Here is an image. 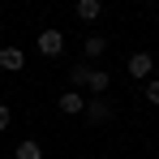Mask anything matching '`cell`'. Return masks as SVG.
<instances>
[{"label": "cell", "mask_w": 159, "mask_h": 159, "mask_svg": "<svg viewBox=\"0 0 159 159\" xmlns=\"http://www.w3.org/2000/svg\"><path fill=\"white\" fill-rule=\"evenodd\" d=\"M90 125H107L112 120V103H107L103 95H95V99H86V112H82Z\"/></svg>", "instance_id": "6da1fadb"}, {"label": "cell", "mask_w": 159, "mask_h": 159, "mask_svg": "<svg viewBox=\"0 0 159 159\" xmlns=\"http://www.w3.org/2000/svg\"><path fill=\"white\" fill-rule=\"evenodd\" d=\"M151 69H155V56H151V52H133V56H129V78L146 82V78H151Z\"/></svg>", "instance_id": "7a4b0ae2"}, {"label": "cell", "mask_w": 159, "mask_h": 159, "mask_svg": "<svg viewBox=\"0 0 159 159\" xmlns=\"http://www.w3.org/2000/svg\"><path fill=\"white\" fill-rule=\"evenodd\" d=\"M39 52L43 56H60L65 52V34H60V30H43V34H39Z\"/></svg>", "instance_id": "3957f363"}, {"label": "cell", "mask_w": 159, "mask_h": 159, "mask_svg": "<svg viewBox=\"0 0 159 159\" xmlns=\"http://www.w3.org/2000/svg\"><path fill=\"white\" fill-rule=\"evenodd\" d=\"M22 65H26V52L22 48H0V69L4 73H17Z\"/></svg>", "instance_id": "277c9868"}, {"label": "cell", "mask_w": 159, "mask_h": 159, "mask_svg": "<svg viewBox=\"0 0 159 159\" xmlns=\"http://www.w3.org/2000/svg\"><path fill=\"white\" fill-rule=\"evenodd\" d=\"M60 112H65V116H82V112H86V99H82L78 90H65V95H60Z\"/></svg>", "instance_id": "5b68a950"}, {"label": "cell", "mask_w": 159, "mask_h": 159, "mask_svg": "<svg viewBox=\"0 0 159 159\" xmlns=\"http://www.w3.org/2000/svg\"><path fill=\"white\" fill-rule=\"evenodd\" d=\"M82 52H86V60H99V56L107 52V39H103V34H90V39L82 43Z\"/></svg>", "instance_id": "8992f818"}, {"label": "cell", "mask_w": 159, "mask_h": 159, "mask_svg": "<svg viewBox=\"0 0 159 159\" xmlns=\"http://www.w3.org/2000/svg\"><path fill=\"white\" fill-rule=\"evenodd\" d=\"M73 13H78L82 22H95V17L103 13V4H99V0H78V9H73Z\"/></svg>", "instance_id": "52a82bcc"}, {"label": "cell", "mask_w": 159, "mask_h": 159, "mask_svg": "<svg viewBox=\"0 0 159 159\" xmlns=\"http://www.w3.org/2000/svg\"><path fill=\"white\" fill-rule=\"evenodd\" d=\"M95 95H107V86H112V73H103V69H90V82H86Z\"/></svg>", "instance_id": "ba28073f"}, {"label": "cell", "mask_w": 159, "mask_h": 159, "mask_svg": "<svg viewBox=\"0 0 159 159\" xmlns=\"http://www.w3.org/2000/svg\"><path fill=\"white\" fill-rule=\"evenodd\" d=\"M17 159H43V146H39V142H22V146H17Z\"/></svg>", "instance_id": "9c48e42d"}, {"label": "cell", "mask_w": 159, "mask_h": 159, "mask_svg": "<svg viewBox=\"0 0 159 159\" xmlns=\"http://www.w3.org/2000/svg\"><path fill=\"white\" fill-rule=\"evenodd\" d=\"M69 78L78 82V86H86V82H90V65H86V60H82V65H73V69H69Z\"/></svg>", "instance_id": "30bf717a"}, {"label": "cell", "mask_w": 159, "mask_h": 159, "mask_svg": "<svg viewBox=\"0 0 159 159\" xmlns=\"http://www.w3.org/2000/svg\"><path fill=\"white\" fill-rule=\"evenodd\" d=\"M146 99L159 107V82H151V78H146Z\"/></svg>", "instance_id": "8fae6325"}, {"label": "cell", "mask_w": 159, "mask_h": 159, "mask_svg": "<svg viewBox=\"0 0 159 159\" xmlns=\"http://www.w3.org/2000/svg\"><path fill=\"white\" fill-rule=\"evenodd\" d=\"M9 120H13V116H9V103H0V133L9 129Z\"/></svg>", "instance_id": "7c38bea8"}]
</instances>
